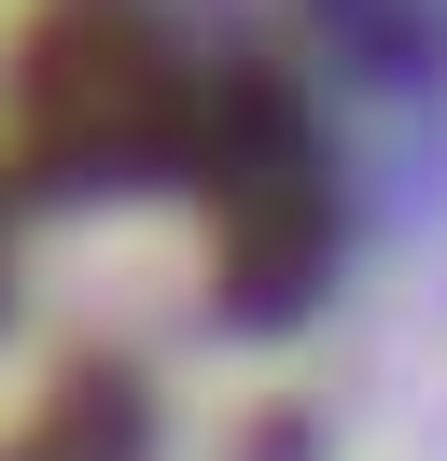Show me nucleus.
<instances>
[{
    "label": "nucleus",
    "instance_id": "f03ea898",
    "mask_svg": "<svg viewBox=\"0 0 447 461\" xmlns=\"http://www.w3.org/2000/svg\"><path fill=\"white\" fill-rule=\"evenodd\" d=\"M182 126L196 85L140 14H42L14 70V154L42 182H140V168H182Z\"/></svg>",
    "mask_w": 447,
    "mask_h": 461
},
{
    "label": "nucleus",
    "instance_id": "f257e3e1",
    "mask_svg": "<svg viewBox=\"0 0 447 461\" xmlns=\"http://www.w3.org/2000/svg\"><path fill=\"white\" fill-rule=\"evenodd\" d=\"M182 168L210 182L224 308L238 321H294L307 280H322V252H335V196H322V154H307V113L266 85V70H224V85H196Z\"/></svg>",
    "mask_w": 447,
    "mask_h": 461
},
{
    "label": "nucleus",
    "instance_id": "7ed1b4c3",
    "mask_svg": "<svg viewBox=\"0 0 447 461\" xmlns=\"http://www.w3.org/2000/svg\"><path fill=\"white\" fill-rule=\"evenodd\" d=\"M0 461H154V392H140L126 364H84V377H56V392L28 405V433Z\"/></svg>",
    "mask_w": 447,
    "mask_h": 461
}]
</instances>
